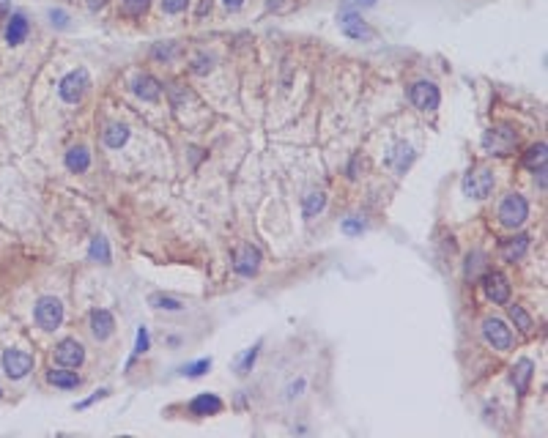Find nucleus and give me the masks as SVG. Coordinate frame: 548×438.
Returning a JSON list of instances; mask_svg holds the SVG:
<instances>
[{"mask_svg":"<svg viewBox=\"0 0 548 438\" xmlns=\"http://www.w3.org/2000/svg\"><path fill=\"white\" fill-rule=\"evenodd\" d=\"M64 321V304L55 298V296H41L36 301V323L44 329V332H55Z\"/></svg>","mask_w":548,"mask_h":438,"instance_id":"obj_1","label":"nucleus"},{"mask_svg":"<svg viewBox=\"0 0 548 438\" xmlns=\"http://www.w3.org/2000/svg\"><path fill=\"white\" fill-rule=\"evenodd\" d=\"M527 217H529V203L521 195H507L502 200V206H499V222L504 227H518V225L527 222Z\"/></svg>","mask_w":548,"mask_h":438,"instance_id":"obj_2","label":"nucleus"},{"mask_svg":"<svg viewBox=\"0 0 548 438\" xmlns=\"http://www.w3.org/2000/svg\"><path fill=\"white\" fill-rule=\"evenodd\" d=\"M91 88V77L85 69H77V72H69L64 79H61V85H58V93H61V99L64 102H69V104H77L79 99L85 96V91Z\"/></svg>","mask_w":548,"mask_h":438,"instance_id":"obj_3","label":"nucleus"},{"mask_svg":"<svg viewBox=\"0 0 548 438\" xmlns=\"http://www.w3.org/2000/svg\"><path fill=\"white\" fill-rule=\"evenodd\" d=\"M482 146L485 151L496 153V156H507L510 148L516 146V132L510 126H496V129H488L485 137H482Z\"/></svg>","mask_w":548,"mask_h":438,"instance_id":"obj_4","label":"nucleus"},{"mask_svg":"<svg viewBox=\"0 0 548 438\" xmlns=\"http://www.w3.org/2000/svg\"><path fill=\"white\" fill-rule=\"evenodd\" d=\"M482 334L496 351H510V345H513V332L499 318H485L482 321Z\"/></svg>","mask_w":548,"mask_h":438,"instance_id":"obj_5","label":"nucleus"},{"mask_svg":"<svg viewBox=\"0 0 548 438\" xmlns=\"http://www.w3.org/2000/svg\"><path fill=\"white\" fill-rule=\"evenodd\" d=\"M491 189H493V173H491L488 167H480V170H474V173H469V175L464 178V192H466L469 198L482 200V198L491 195Z\"/></svg>","mask_w":548,"mask_h":438,"instance_id":"obj_6","label":"nucleus"},{"mask_svg":"<svg viewBox=\"0 0 548 438\" xmlns=\"http://www.w3.org/2000/svg\"><path fill=\"white\" fill-rule=\"evenodd\" d=\"M30 367H33V356H30V354H25V351L11 348V351H6V354H3V370H6V375H8V378H14V381L25 378V375L30 372Z\"/></svg>","mask_w":548,"mask_h":438,"instance_id":"obj_7","label":"nucleus"},{"mask_svg":"<svg viewBox=\"0 0 548 438\" xmlns=\"http://www.w3.org/2000/svg\"><path fill=\"white\" fill-rule=\"evenodd\" d=\"M482 288H485L488 298L493 304H507V298H510V283H507V277L502 272H485Z\"/></svg>","mask_w":548,"mask_h":438,"instance_id":"obj_8","label":"nucleus"},{"mask_svg":"<svg viewBox=\"0 0 548 438\" xmlns=\"http://www.w3.org/2000/svg\"><path fill=\"white\" fill-rule=\"evenodd\" d=\"M411 102H414V107L417 110H436L439 107V88L433 85V82H414L411 85Z\"/></svg>","mask_w":548,"mask_h":438,"instance_id":"obj_9","label":"nucleus"},{"mask_svg":"<svg viewBox=\"0 0 548 438\" xmlns=\"http://www.w3.org/2000/svg\"><path fill=\"white\" fill-rule=\"evenodd\" d=\"M258 263H261V252H258L252 244H244V247L236 249L234 269L241 277H252V274L258 272Z\"/></svg>","mask_w":548,"mask_h":438,"instance_id":"obj_10","label":"nucleus"},{"mask_svg":"<svg viewBox=\"0 0 548 438\" xmlns=\"http://www.w3.org/2000/svg\"><path fill=\"white\" fill-rule=\"evenodd\" d=\"M55 359L61 362L64 367H77L82 365V359H85V348L79 345L77 340H61L58 345H55Z\"/></svg>","mask_w":548,"mask_h":438,"instance_id":"obj_11","label":"nucleus"},{"mask_svg":"<svg viewBox=\"0 0 548 438\" xmlns=\"http://www.w3.org/2000/svg\"><path fill=\"white\" fill-rule=\"evenodd\" d=\"M115 329V318L107 312V310H93L91 312V332L96 340H107Z\"/></svg>","mask_w":548,"mask_h":438,"instance_id":"obj_12","label":"nucleus"},{"mask_svg":"<svg viewBox=\"0 0 548 438\" xmlns=\"http://www.w3.org/2000/svg\"><path fill=\"white\" fill-rule=\"evenodd\" d=\"M189 411L198 414V417L220 414V411H223V400H220L217 394H211V392H203V394H198V397L189 403Z\"/></svg>","mask_w":548,"mask_h":438,"instance_id":"obj_13","label":"nucleus"},{"mask_svg":"<svg viewBox=\"0 0 548 438\" xmlns=\"http://www.w3.org/2000/svg\"><path fill=\"white\" fill-rule=\"evenodd\" d=\"M340 28H343V33L351 36V39H368V36H370V28H368V25L362 22V17L354 14V11H346V14H343Z\"/></svg>","mask_w":548,"mask_h":438,"instance_id":"obj_14","label":"nucleus"},{"mask_svg":"<svg viewBox=\"0 0 548 438\" xmlns=\"http://www.w3.org/2000/svg\"><path fill=\"white\" fill-rule=\"evenodd\" d=\"M532 372H535V365L529 359H521L518 365L513 367V386L518 394H527L529 383H532Z\"/></svg>","mask_w":548,"mask_h":438,"instance_id":"obj_15","label":"nucleus"},{"mask_svg":"<svg viewBox=\"0 0 548 438\" xmlns=\"http://www.w3.org/2000/svg\"><path fill=\"white\" fill-rule=\"evenodd\" d=\"M25 36H28V19H25L22 14H14V17L8 19V25H6V41H8L11 47H17V44L25 41Z\"/></svg>","mask_w":548,"mask_h":438,"instance_id":"obj_16","label":"nucleus"},{"mask_svg":"<svg viewBox=\"0 0 548 438\" xmlns=\"http://www.w3.org/2000/svg\"><path fill=\"white\" fill-rule=\"evenodd\" d=\"M88 164H91V153H88V148L85 146L69 148V153H66V167H69L72 173H85V170H88Z\"/></svg>","mask_w":548,"mask_h":438,"instance_id":"obj_17","label":"nucleus"},{"mask_svg":"<svg viewBox=\"0 0 548 438\" xmlns=\"http://www.w3.org/2000/svg\"><path fill=\"white\" fill-rule=\"evenodd\" d=\"M527 247H529V236H516L502 244V255H504V260H518L527 252Z\"/></svg>","mask_w":548,"mask_h":438,"instance_id":"obj_18","label":"nucleus"},{"mask_svg":"<svg viewBox=\"0 0 548 438\" xmlns=\"http://www.w3.org/2000/svg\"><path fill=\"white\" fill-rule=\"evenodd\" d=\"M135 93H138L140 99H146V102H154V99H159V82L154 77L143 74V77L135 79Z\"/></svg>","mask_w":548,"mask_h":438,"instance_id":"obj_19","label":"nucleus"},{"mask_svg":"<svg viewBox=\"0 0 548 438\" xmlns=\"http://www.w3.org/2000/svg\"><path fill=\"white\" fill-rule=\"evenodd\" d=\"M47 381H50L53 386H58V389H77L79 386L77 372H66V370H53V372H47Z\"/></svg>","mask_w":548,"mask_h":438,"instance_id":"obj_20","label":"nucleus"},{"mask_svg":"<svg viewBox=\"0 0 548 438\" xmlns=\"http://www.w3.org/2000/svg\"><path fill=\"white\" fill-rule=\"evenodd\" d=\"M129 140V129L124 124H110L104 132V146L107 148H121Z\"/></svg>","mask_w":548,"mask_h":438,"instance_id":"obj_21","label":"nucleus"},{"mask_svg":"<svg viewBox=\"0 0 548 438\" xmlns=\"http://www.w3.org/2000/svg\"><path fill=\"white\" fill-rule=\"evenodd\" d=\"M88 255H91V260H99V263H110V244H107V238L104 236H96L93 241H91V249H88Z\"/></svg>","mask_w":548,"mask_h":438,"instance_id":"obj_22","label":"nucleus"},{"mask_svg":"<svg viewBox=\"0 0 548 438\" xmlns=\"http://www.w3.org/2000/svg\"><path fill=\"white\" fill-rule=\"evenodd\" d=\"M485 255L482 252H469V258H466V277L469 280H477L482 272H485Z\"/></svg>","mask_w":548,"mask_h":438,"instance_id":"obj_23","label":"nucleus"},{"mask_svg":"<svg viewBox=\"0 0 548 438\" xmlns=\"http://www.w3.org/2000/svg\"><path fill=\"white\" fill-rule=\"evenodd\" d=\"M323 206H326V195H323V192H310V195L305 198V217L321 214Z\"/></svg>","mask_w":548,"mask_h":438,"instance_id":"obj_24","label":"nucleus"},{"mask_svg":"<svg viewBox=\"0 0 548 438\" xmlns=\"http://www.w3.org/2000/svg\"><path fill=\"white\" fill-rule=\"evenodd\" d=\"M510 318H513L516 329H521V332H532V318H529V312H527L524 307L513 304V307H510Z\"/></svg>","mask_w":548,"mask_h":438,"instance_id":"obj_25","label":"nucleus"},{"mask_svg":"<svg viewBox=\"0 0 548 438\" xmlns=\"http://www.w3.org/2000/svg\"><path fill=\"white\" fill-rule=\"evenodd\" d=\"M392 159H397V170H406V167H408V162L414 159V151H411V146H406V143H400V146L395 148V153H392Z\"/></svg>","mask_w":548,"mask_h":438,"instance_id":"obj_26","label":"nucleus"},{"mask_svg":"<svg viewBox=\"0 0 548 438\" xmlns=\"http://www.w3.org/2000/svg\"><path fill=\"white\" fill-rule=\"evenodd\" d=\"M149 301H151V307H157V310H181V301H178V298H170V296H162V293H154Z\"/></svg>","mask_w":548,"mask_h":438,"instance_id":"obj_27","label":"nucleus"},{"mask_svg":"<svg viewBox=\"0 0 548 438\" xmlns=\"http://www.w3.org/2000/svg\"><path fill=\"white\" fill-rule=\"evenodd\" d=\"M524 162H527L529 167H535V164H546V143L529 148V153H527V159H524Z\"/></svg>","mask_w":548,"mask_h":438,"instance_id":"obj_28","label":"nucleus"},{"mask_svg":"<svg viewBox=\"0 0 548 438\" xmlns=\"http://www.w3.org/2000/svg\"><path fill=\"white\" fill-rule=\"evenodd\" d=\"M121 3H124V11L126 14H143L151 6V0H121Z\"/></svg>","mask_w":548,"mask_h":438,"instance_id":"obj_29","label":"nucleus"},{"mask_svg":"<svg viewBox=\"0 0 548 438\" xmlns=\"http://www.w3.org/2000/svg\"><path fill=\"white\" fill-rule=\"evenodd\" d=\"M209 367H211V362H209V359H200V362H195V365L184 367V375H192V378H198V375H203Z\"/></svg>","mask_w":548,"mask_h":438,"instance_id":"obj_30","label":"nucleus"},{"mask_svg":"<svg viewBox=\"0 0 548 438\" xmlns=\"http://www.w3.org/2000/svg\"><path fill=\"white\" fill-rule=\"evenodd\" d=\"M343 230H346V233H351V236H354V233H362V230H365V222H362L359 217H348L346 222H343Z\"/></svg>","mask_w":548,"mask_h":438,"instance_id":"obj_31","label":"nucleus"},{"mask_svg":"<svg viewBox=\"0 0 548 438\" xmlns=\"http://www.w3.org/2000/svg\"><path fill=\"white\" fill-rule=\"evenodd\" d=\"M162 8L167 14H181L187 8V0H162Z\"/></svg>","mask_w":548,"mask_h":438,"instance_id":"obj_32","label":"nucleus"},{"mask_svg":"<svg viewBox=\"0 0 548 438\" xmlns=\"http://www.w3.org/2000/svg\"><path fill=\"white\" fill-rule=\"evenodd\" d=\"M149 351V332L140 326L138 329V348H135V354H146Z\"/></svg>","mask_w":548,"mask_h":438,"instance_id":"obj_33","label":"nucleus"},{"mask_svg":"<svg viewBox=\"0 0 548 438\" xmlns=\"http://www.w3.org/2000/svg\"><path fill=\"white\" fill-rule=\"evenodd\" d=\"M50 19H53V25H58V28H66V22H69L66 11H61V8H53V11H50Z\"/></svg>","mask_w":548,"mask_h":438,"instance_id":"obj_34","label":"nucleus"},{"mask_svg":"<svg viewBox=\"0 0 548 438\" xmlns=\"http://www.w3.org/2000/svg\"><path fill=\"white\" fill-rule=\"evenodd\" d=\"M255 356H258V348H252V351H247V356H244V362L238 365V370H241V372H247V367H249V365H252V362H255Z\"/></svg>","mask_w":548,"mask_h":438,"instance_id":"obj_35","label":"nucleus"},{"mask_svg":"<svg viewBox=\"0 0 548 438\" xmlns=\"http://www.w3.org/2000/svg\"><path fill=\"white\" fill-rule=\"evenodd\" d=\"M223 3H225V8H231V11H238L244 0H223Z\"/></svg>","mask_w":548,"mask_h":438,"instance_id":"obj_36","label":"nucleus"},{"mask_svg":"<svg viewBox=\"0 0 548 438\" xmlns=\"http://www.w3.org/2000/svg\"><path fill=\"white\" fill-rule=\"evenodd\" d=\"M104 3H107V0H88V8H93V11H96V8H102Z\"/></svg>","mask_w":548,"mask_h":438,"instance_id":"obj_37","label":"nucleus"},{"mask_svg":"<svg viewBox=\"0 0 548 438\" xmlns=\"http://www.w3.org/2000/svg\"><path fill=\"white\" fill-rule=\"evenodd\" d=\"M209 6H211V0H203V3H200V8H198V14H206V8H209Z\"/></svg>","mask_w":548,"mask_h":438,"instance_id":"obj_38","label":"nucleus"},{"mask_svg":"<svg viewBox=\"0 0 548 438\" xmlns=\"http://www.w3.org/2000/svg\"><path fill=\"white\" fill-rule=\"evenodd\" d=\"M354 3H359V6H373L376 0H354Z\"/></svg>","mask_w":548,"mask_h":438,"instance_id":"obj_39","label":"nucleus"},{"mask_svg":"<svg viewBox=\"0 0 548 438\" xmlns=\"http://www.w3.org/2000/svg\"><path fill=\"white\" fill-rule=\"evenodd\" d=\"M0 394H3V389H0Z\"/></svg>","mask_w":548,"mask_h":438,"instance_id":"obj_40","label":"nucleus"}]
</instances>
